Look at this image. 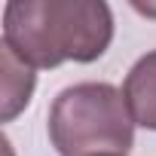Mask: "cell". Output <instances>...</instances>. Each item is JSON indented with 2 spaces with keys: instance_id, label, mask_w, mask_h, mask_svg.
I'll return each instance as SVG.
<instances>
[{
  "instance_id": "1",
  "label": "cell",
  "mask_w": 156,
  "mask_h": 156,
  "mask_svg": "<svg viewBox=\"0 0 156 156\" xmlns=\"http://www.w3.org/2000/svg\"><path fill=\"white\" fill-rule=\"evenodd\" d=\"M113 40V12L98 0H25L3 9V43L28 67L95 61Z\"/></svg>"
},
{
  "instance_id": "2",
  "label": "cell",
  "mask_w": 156,
  "mask_h": 156,
  "mask_svg": "<svg viewBox=\"0 0 156 156\" xmlns=\"http://www.w3.org/2000/svg\"><path fill=\"white\" fill-rule=\"evenodd\" d=\"M49 141L58 156L129 153L135 119L116 86L76 83L61 89L49 107Z\"/></svg>"
},
{
  "instance_id": "3",
  "label": "cell",
  "mask_w": 156,
  "mask_h": 156,
  "mask_svg": "<svg viewBox=\"0 0 156 156\" xmlns=\"http://www.w3.org/2000/svg\"><path fill=\"white\" fill-rule=\"evenodd\" d=\"M122 98L129 104L135 126L156 132V49L132 64L122 83Z\"/></svg>"
},
{
  "instance_id": "4",
  "label": "cell",
  "mask_w": 156,
  "mask_h": 156,
  "mask_svg": "<svg viewBox=\"0 0 156 156\" xmlns=\"http://www.w3.org/2000/svg\"><path fill=\"white\" fill-rule=\"evenodd\" d=\"M0 58H3V122H9L31 101V92H34V67H28L6 46H0Z\"/></svg>"
},
{
  "instance_id": "5",
  "label": "cell",
  "mask_w": 156,
  "mask_h": 156,
  "mask_svg": "<svg viewBox=\"0 0 156 156\" xmlns=\"http://www.w3.org/2000/svg\"><path fill=\"white\" fill-rule=\"evenodd\" d=\"M135 9L144 12V16H156V6H141V3H135Z\"/></svg>"
},
{
  "instance_id": "6",
  "label": "cell",
  "mask_w": 156,
  "mask_h": 156,
  "mask_svg": "<svg viewBox=\"0 0 156 156\" xmlns=\"http://www.w3.org/2000/svg\"><path fill=\"white\" fill-rule=\"evenodd\" d=\"M98 156H126V153H98Z\"/></svg>"
}]
</instances>
